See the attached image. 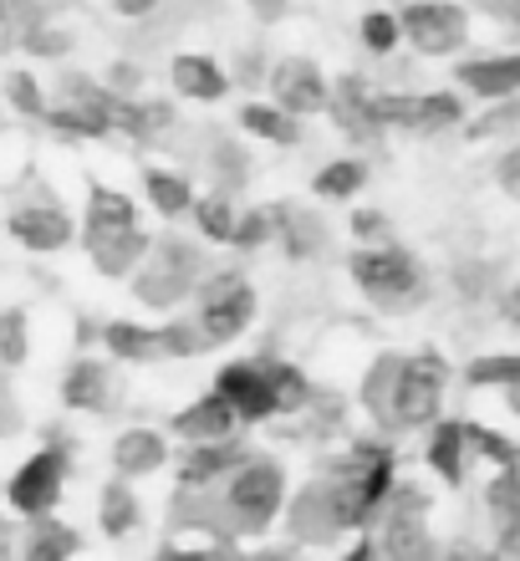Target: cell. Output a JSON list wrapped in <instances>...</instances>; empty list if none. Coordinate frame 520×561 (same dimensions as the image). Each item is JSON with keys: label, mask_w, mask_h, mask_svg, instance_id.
<instances>
[{"label": "cell", "mask_w": 520, "mask_h": 561, "mask_svg": "<svg viewBox=\"0 0 520 561\" xmlns=\"http://www.w3.org/2000/svg\"><path fill=\"white\" fill-rule=\"evenodd\" d=\"M159 347H164V357H194L205 353L209 342L199 332V322H164L159 327Z\"/></svg>", "instance_id": "40"}, {"label": "cell", "mask_w": 520, "mask_h": 561, "mask_svg": "<svg viewBox=\"0 0 520 561\" xmlns=\"http://www.w3.org/2000/svg\"><path fill=\"white\" fill-rule=\"evenodd\" d=\"M516 169H520V153H506V159H500V190H506L510 199H516V194H520V179H516Z\"/></svg>", "instance_id": "48"}, {"label": "cell", "mask_w": 520, "mask_h": 561, "mask_svg": "<svg viewBox=\"0 0 520 561\" xmlns=\"http://www.w3.org/2000/svg\"><path fill=\"white\" fill-rule=\"evenodd\" d=\"M97 520H103V536H113V541H123V536L138 531V520H143V505H138L134 485L128 480H107L103 495H97Z\"/></svg>", "instance_id": "24"}, {"label": "cell", "mask_w": 520, "mask_h": 561, "mask_svg": "<svg viewBox=\"0 0 520 561\" xmlns=\"http://www.w3.org/2000/svg\"><path fill=\"white\" fill-rule=\"evenodd\" d=\"M398 36L424 57H449L470 42V15L454 0H414L398 11Z\"/></svg>", "instance_id": "6"}, {"label": "cell", "mask_w": 520, "mask_h": 561, "mask_svg": "<svg viewBox=\"0 0 520 561\" xmlns=\"http://www.w3.org/2000/svg\"><path fill=\"white\" fill-rule=\"evenodd\" d=\"M424 459H429V470L439 474L444 485H464V424H454V419H434Z\"/></svg>", "instance_id": "22"}, {"label": "cell", "mask_w": 520, "mask_h": 561, "mask_svg": "<svg viewBox=\"0 0 520 561\" xmlns=\"http://www.w3.org/2000/svg\"><path fill=\"white\" fill-rule=\"evenodd\" d=\"M464 455L490 459L495 470H500V465H516L520 449H516V439H510V434H500V428H490V424H464Z\"/></svg>", "instance_id": "34"}, {"label": "cell", "mask_w": 520, "mask_h": 561, "mask_svg": "<svg viewBox=\"0 0 520 561\" xmlns=\"http://www.w3.org/2000/svg\"><path fill=\"white\" fill-rule=\"evenodd\" d=\"M255 11V21H281L286 11H291V0H245Z\"/></svg>", "instance_id": "47"}, {"label": "cell", "mask_w": 520, "mask_h": 561, "mask_svg": "<svg viewBox=\"0 0 520 561\" xmlns=\"http://www.w3.org/2000/svg\"><path fill=\"white\" fill-rule=\"evenodd\" d=\"M103 347L118 363H134V368H149V363H164V347H159V327H138V322H107L103 327Z\"/></svg>", "instance_id": "20"}, {"label": "cell", "mask_w": 520, "mask_h": 561, "mask_svg": "<svg viewBox=\"0 0 520 561\" xmlns=\"http://www.w3.org/2000/svg\"><path fill=\"white\" fill-rule=\"evenodd\" d=\"M276 236L286 240V251H291V255H312V251H322V225H316L312 215L291 209V205L276 209Z\"/></svg>", "instance_id": "33"}, {"label": "cell", "mask_w": 520, "mask_h": 561, "mask_svg": "<svg viewBox=\"0 0 520 561\" xmlns=\"http://www.w3.org/2000/svg\"><path fill=\"white\" fill-rule=\"evenodd\" d=\"M276 236V209H245V215H235V230H230V245L235 251H261L266 240Z\"/></svg>", "instance_id": "37"}, {"label": "cell", "mask_w": 520, "mask_h": 561, "mask_svg": "<svg viewBox=\"0 0 520 561\" xmlns=\"http://www.w3.org/2000/svg\"><path fill=\"white\" fill-rule=\"evenodd\" d=\"M270 368V393H276V414H297L312 403V383L301 378V368L291 363H266Z\"/></svg>", "instance_id": "35"}, {"label": "cell", "mask_w": 520, "mask_h": 561, "mask_svg": "<svg viewBox=\"0 0 520 561\" xmlns=\"http://www.w3.org/2000/svg\"><path fill=\"white\" fill-rule=\"evenodd\" d=\"M449 383V363L439 353H414L398 363V383H393V403H388V428H429L439 419Z\"/></svg>", "instance_id": "4"}, {"label": "cell", "mask_w": 520, "mask_h": 561, "mask_svg": "<svg viewBox=\"0 0 520 561\" xmlns=\"http://www.w3.org/2000/svg\"><path fill=\"white\" fill-rule=\"evenodd\" d=\"M67 465H72V455H67V444H46V449H36L31 459H21L11 474V485H5V501L21 511V516H46V511H57L61 501V485H67Z\"/></svg>", "instance_id": "7"}, {"label": "cell", "mask_w": 520, "mask_h": 561, "mask_svg": "<svg viewBox=\"0 0 520 561\" xmlns=\"http://www.w3.org/2000/svg\"><path fill=\"white\" fill-rule=\"evenodd\" d=\"M454 77H460L464 92H475L485 103H506L520 88V57H510V51H500V57H470L454 67Z\"/></svg>", "instance_id": "12"}, {"label": "cell", "mask_w": 520, "mask_h": 561, "mask_svg": "<svg viewBox=\"0 0 520 561\" xmlns=\"http://www.w3.org/2000/svg\"><path fill=\"white\" fill-rule=\"evenodd\" d=\"M77 547H82V536H77V531H67L61 520H51V511H46V516H31L26 557H36V561H51V557H72Z\"/></svg>", "instance_id": "31"}, {"label": "cell", "mask_w": 520, "mask_h": 561, "mask_svg": "<svg viewBox=\"0 0 520 561\" xmlns=\"http://www.w3.org/2000/svg\"><path fill=\"white\" fill-rule=\"evenodd\" d=\"M353 236H362V240L372 245V240L388 236V220L378 215V209H357V215H353Z\"/></svg>", "instance_id": "45"}, {"label": "cell", "mask_w": 520, "mask_h": 561, "mask_svg": "<svg viewBox=\"0 0 520 561\" xmlns=\"http://www.w3.org/2000/svg\"><path fill=\"white\" fill-rule=\"evenodd\" d=\"M169 459V439L159 428H123L113 439V470L123 480H138V474H153Z\"/></svg>", "instance_id": "17"}, {"label": "cell", "mask_w": 520, "mask_h": 561, "mask_svg": "<svg viewBox=\"0 0 520 561\" xmlns=\"http://www.w3.org/2000/svg\"><path fill=\"white\" fill-rule=\"evenodd\" d=\"M0 21H5V0H0Z\"/></svg>", "instance_id": "50"}, {"label": "cell", "mask_w": 520, "mask_h": 561, "mask_svg": "<svg viewBox=\"0 0 520 561\" xmlns=\"http://www.w3.org/2000/svg\"><path fill=\"white\" fill-rule=\"evenodd\" d=\"M215 153H220V159H215V163H220L224 184H230V174H235V184H240V179H245V153H240V148H230V144H220V148H215Z\"/></svg>", "instance_id": "46"}, {"label": "cell", "mask_w": 520, "mask_h": 561, "mask_svg": "<svg viewBox=\"0 0 520 561\" xmlns=\"http://www.w3.org/2000/svg\"><path fill=\"white\" fill-rule=\"evenodd\" d=\"M230 409H235L240 424H261V419H276V393H270V368L266 363H224L220 378H215Z\"/></svg>", "instance_id": "8"}, {"label": "cell", "mask_w": 520, "mask_h": 561, "mask_svg": "<svg viewBox=\"0 0 520 561\" xmlns=\"http://www.w3.org/2000/svg\"><path fill=\"white\" fill-rule=\"evenodd\" d=\"M286 505V470L276 459H240L235 470L224 474V511L240 531H266L270 520L281 516Z\"/></svg>", "instance_id": "2"}, {"label": "cell", "mask_w": 520, "mask_h": 561, "mask_svg": "<svg viewBox=\"0 0 520 561\" xmlns=\"http://www.w3.org/2000/svg\"><path fill=\"white\" fill-rule=\"evenodd\" d=\"M61 403L77 409V414H107L113 409V383H107V368L97 357H72L67 373H61Z\"/></svg>", "instance_id": "14"}, {"label": "cell", "mask_w": 520, "mask_h": 561, "mask_svg": "<svg viewBox=\"0 0 520 561\" xmlns=\"http://www.w3.org/2000/svg\"><path fill=\"white\" fill-rule=\"evenodd\" d=\"M398 353H383L362 373V409L378 419V428H388V403H393V383H398Z\"/></svg>", "instance_id": "28"}, {"label": "cell", "mask_w": 520, "mask_h": 561, "mask_svg": "<svg viewBox=\"0 0 520 561\" xmlns=\"http://www.w3.org/2000/svg\"><path fill=\"white\" fill-rule=\"evenodd\" d=\"M143 194H149V205L164 215V220H178V215H189V199H194V184L174 169H159L149 163L143 169Z\"/></svg>", "instance_id": "25"}, {"label": "cell", "mask_w": 520, "mask_h": 561, "mask_svg": "<svg viewBox=\"0 0 520 561\" xmlns=\"http://www.w3.org/2000/svg\"><path fill=\"white\" fill-rule=\"evenodd\" d=\"M368 184V163L362 159H332V163H322L316 169V179H312V194H322V199H353L357 190Z\"/></svg>", "instance_id": "29"}, {"label": "cell", "mask_w": 520, "mask_h": 561, "mask_svg": "<svg viewBox=\"0 0 520 561\" xmlns=\"http://www.w3.org/2000/svg\"><path fill=\"white\" fill-rule=\"evenodd\" d=\"M5 230L15 236V245H26V251H36V255L61 251V245H72V236H77L72 215H67V209H57V205L15 209L11 220H5Z\"/></svg>", "instance_id": "10"}, {"label": "cell", "mask_w": 520, "mask_h": 561, "mask_svg": "<svg viewBox=\"0 0 520 561\" xmlns=\"http://www.w3.org/2000/svg\"><path fill=\"white\" fill-rule=\"evenodd\" d=\"M128 225H138V205L128 199V194L113 190V184L92 179L88 184V215H82V240L118 236V230H128Z\"/></svg>", "instance_id": "15"}, {"label": "cell", "mask_w": 520, "mask_h": 561, "mask_svg": "<svg viewBox=\"0 0 520 561\" xmlns=\"http://www.w3.org/2000/svg\"><path fill=\"white\" fill-rule=\"evenodd\" d=\"M169 77H174V92L189 98V103H220L230 92V72L215 57H205V51H178L169 61Z\"/></svg>", "instance_id": "13"}, {"label": "cell", "mask_w": 520, "mask_h": 561, "mask_svg": "<svg viewBox=\"0 0 520 561\" xmlns=\"http://www.w3.org/2000/svg\"><path fill=\"white\" fill-rule=\"evenodd\" d=\"M240 128L255 138H266L276 148H297L301 144V118L286 113L281 103H245L240 107Z\"/></svg>", "instance_id": "23"}, {"label": "cell", "mask_w": 520, "mask_h": 561, "mask_svg": "<svg viewBox=\"0 0 520 561\" xmlns=\"http://www.w3.org/2000/svg\"><path fill=\"white\" fill-rule=\"evenodd\" d=\"M286 511V505H281ZM286 526H291V536L297 541H327L332 531H337V516H332V495L327 485H307L291 501V511H286Z\"/></svg>", "instance_id": "19"}, {"label": "cell", "mask_w": 520, "mask_h": 561, "mask_svg": "<svg viewBox=\"0 0 520 561\" xmlns=\"http://www.w3.org/2000/svg\"><path fill=\"white\" fill-rule=\"evenodd\" d=\"M414 128H424V134H434V128H464L460 92H424V98H414Z\"/></svg>", "instance_id": "32"}, {"label": "cell", "mask_w": 520, "mask_h": 561, "mask_svg": "<svg viewBox=\"0 0 520 561\" xmlns=\"http://www.w3.org/2000/svg\"><path fill=\"white\" fill-rule=\"evenodd\" d=\"M205 286V301H199V332H205L209 347H224V342H235L251 332L255 322V291L235 271H215V280H199Z\"/></svg>", "instance_id": "5"}, {"label": "cell", "mask_w": 520, "mask_h": 561, "mask_svg": "<svg viewBox=\"0 0 520 561\" xmlns=\"http://www.w3.org/2000/svg\"><path fill=\"white\" fill-rule=\"evenodd\" d=\"M353 280L357 291L368 296L372 307H403L424 291V266L414 261V251L403 245H388V240H372L362 251H353Z\"/></svg>", "instance_id": "3"}, {"label": "cell", "mask_w": 520, "mask_h": 561, "mask_svg": "<svg viewBox=\"0 0 520 561\" xmlns=\"http://www.w3.org/2000/svg\"><path fill=\"white\" fill-rule=\"evenodd\" d=\"M479 15H490V21H500V26H516L520 21V0H470Z\"/></svg>", "instance_id": "44"}, {"label": "cell", "mask_w": 520, "mask_h": 561, "mask_svg": "<svg viewBox=\"0 0 520 561\" xmlns=\"http://www.w3.org/2000/svg\"><path fill=\"white\" fill-rule=\"evenodd\" d=\"M26 51H31V57H57V51H67V31L36 26V31L26 36Z\"/></svg>", "instance_id": "42"}, {"label": "cell", "mask_w": 520, "mask_h": 561, "mask_svg": "<svg viewBox=\"0 0 520 561\" xmlns=\"http://www.w3.org/2000/svg\"><path fill=\"white\" fill-rule=\"evenodd\" d=\"M485 501H490V520L500 526V551H520V459L500 465Z\"/></svg>", "instance_id": "18"}, {"label": "cell", "mask_w": 520, "mask_h": 561, "mask_svg": "<svg viewBox=\"0 0 520 561\" xmlns=\"http://www.w3.org/2000/svg\"><path fill=\"white\" fill-rule=\"evenodd\" d=\"M357 36H362V46H368V51H378V57H383V51H393V46H398V15H393V11H368L362 21H357Z\"/></svg>", "instance_id": "39"}, {"label": "cell", "mask_w": 520, "mask_h": 561, "mask_svg": "<svg viewBox=\"0 0 520 561\" xmlns=\"http://www.w3.org/2000/svg\"><path fill=\"white\" fill-rule=\"evenodd\" d=\"M153 5H159V0H113V11L128 15V21H134V15H149Z\"/></svg>", "instance_id": "49"}, {"label": "cell", "mask_w": 520, "mask_h": 561, "mask_svg": "<svg viewBox=\"0 0 520 561\" xmlns=\"http://www.w3.org/2000/svg\"><path fill=\"white\" fill-rule=\"evenodd\" d=\"M270 98L286 113H297V118L322 113L327 107V77H322V67L312 57H281L270 67Z\"/></svg>", "instance_id": "9"}, {"label": "cell", "mask_w": 520, "mask_h": 561, "mask_svg": "<svg viewBox=\"0 0 520 561\" xmlns=\"http://www.w3.org/2000/svg\"><path fill=\"white\" fill-rule=\"evenodd\" d=\"M240 459H245V444L230 439V434H224V439H194L184 465H178V490L215 485V480H224V474L235 470Z\"/></svg>", "instance_id": "11"}, {"label": "cell", "mask_w": 520, "mask_h": 561, "mask_svg": "<svg viewBox=\"0 0 520 561\" xmlns=\"http://www.w3.org/2000/svg\"><path fill=\"white\" fill-rule=\"evenodd\" d=\"M143 251H149V236L138 230V225H128V230H118V236H103V240H88V255L92 266L103 271L107 280L113 276H128V271L143 261Z\"/></svg>", "instance_id": "21"}, {"label": "cell", "mask_w": 520, "mask_h": 561, "mask_svg": "<svg viewBox=\"0 0 520 561\" xmlns=\"http://www.w3.org/2000/svg\"><path fill=\"white\" fill-rule=\"evenodd\" d=\"M107 92H113V98H134L138 92V67L134 61H113V67H107Z\"/></svg>", "instance_id": "43"}, {"label": "cell", "mask_w": 520, "mask_h": 561, "mask_svg": "<svg viewBox=\"0 0 520 561\" xmlns=\"http://www.w3.org/2000/svg\"><path fill=\"white\" fill-rule=\"evenodd\" d=\"M199 271H205L199 245H189L184 236H149V251L128 276H134V296L149 311H174L178 301L199 291V280H205Z\"/></svg>", "instance_id": "1"}, {"label": "cell", "mask_w": 520, "mask_h": 561, "mask_svg": "<svg viewBox=\"0 0 520 561\" xmlns=\"http://www.w3.org/2000/svg\"><path fill=\"white\" fill-rule=\"evenodd\" d=\"M11 103H15V113H26V118H42V113H46L42 82H36L31 72H11Z\"/></svg>", "instance_id": "41"}, {"label": "cell", "mask_w": 520, "mask_h": 561, "mask_svg": "<svg viewBox=\"0 0 520 561\" xmlns=\"http://www.w3.org/2000/svg\"><path fill=\"white\" fill-rule=\"evenodd\" d=\"M31 357V322L21 307H5L0 311V363L5 368H21Z\"/></svg>", "instance_id": "36"}, {"label": "cell", "mask_w": 520, "mask_h": 561, "mask_svg": "<svg viewBox=\"0 0 520 561\" xmlns=\"http://www.w3.org/2000/svg\"><path fill=\"white\" fill-rule=\"evenodd\" d=\"M189 215L194 225H199V236L209 240V245H230V230H235V205H230V194H199V199H189Z\"/></svg>", "instance_id": "30"}, {"label": "cell", "mask_w": 520, "mask_h": 561, "mask_svg": "<svg viewBox=\"0 0 520 561\" xmlns=\"http://www.w3.org/2000/svg\"><path fill=\"white\" fill-rule=\"evenodd\" d=\"M383 551H388V557H429L424 511H388V520H383Z\"/></svg>", "instance_id": "27"}, {"label": "cell", "mask_w": 520, "mask_h": 561, "mask_svg": "<svg viewBox=\"0 0 520 561\" xmlns=\"http://www.w3.org/2000/svg\"><path fill=\"white\" fill-rule=\"evenodd\" d=\"M42 123H51V128H57V134H67V138H103V134H113L107 107H97V103H67V98H61L57 107H46Z\"/></svg>", "instance_id": "26"}, {"label": "cell", "mask_w": 520, "mask_h": 561, "mask_svg": "<svg viewBox=\"0 0 520 561\" xmlns=\"http://www.w3.org/2000/svg\"><path fill=\"white\" fill-rule=\"evenodd\" d=\"M475 388H510L520 383V357L516 353H495V357H479V363H470V373H464Z\"/></svg>", "instance_id": "38"}, {"label": "cell", "mask_w": 520, "mask_h": 561, "mask_svg": "<svg viewBox=\"0 0 520 561\" xmlns=\"http://www.w3.org/2000/svg\"><path fill=\"white\" fill-rule=\"evenodd\" d=\"M235 409H230V399H224L220 388H209V393H199V399L189 403V409H178L174 414V434H184V439H224V434H235Z\"/></svg>", "instance_id": "16"}]
</instances>
